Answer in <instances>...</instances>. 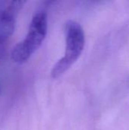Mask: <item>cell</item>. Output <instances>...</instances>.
<instances>
[{
  "instance_id": "obj_3",
  "label": "cell",
  "mask_w": 129,
  "mask_h": 130,
  "mask_svg": "<svg viewBox=\"0 0 129 130\" xmlns=\"http://www.w3.org/2000/svg\"><path fill=\"white\" fill-rule=\"evenodd\" d=\"M24 1H0V44L14 33L16 18Z\"/></svg>"
},
{
  "instance_id": "obj_2",
  "label": "cell",
  "mask_w": 129,
  "mask_h": 130,
  "mask_svg": "<svg viewBox=\"0 0 129 130\" xmlns=\"http://www.w3.org/2000/svg\"><path fill=\"white\" fill-rule=\"evenodd\" d=\"M47 34V15L44 11L36 13L30 22L26 37L12 50L11 59L18 64L27 62L40 48Z\"/></svg>"
},
{
  "instance_id": "obj_1",
  "label": "cell",
  "mask_w": 129,
  "mask_h": 130,
  "mask_svg": "<svg viewBox=\"0 0 129 130\" xmlns=\"http://www.w3.org/2000/svg\"><path fill=\"white\" fill-rule=\"evenodd\" d=\"M65 51L64 56L53 66L51 75L58 78L62 75L81 56L85 45V36L81 25L75 21H68L65 27Z\"/></svg>"
}]
</instances>
